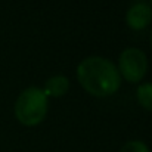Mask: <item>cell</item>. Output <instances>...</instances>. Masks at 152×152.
<instances>
[{
  "instance_id": "obj_6",
  "label": "cell",
  "mask_w": 152,
  "mask_h": 152,
  "mask_svg": "<svg viewBox=\"0 0 152 152\" xmlns=\"http://www.w3.org/2000/svg\"><path fill=\"white\" fill-rule=\"evenodd\" d=\"M136 95H137L139 103L145 109L152 111V83H145V84L139 86Z\"/></svg>"
},
{
  "instance_id": "obj_7",
  "label": "cell",
  "mask_w": 152,
  "mask_h": 152,
  "mask_svg": "<svg viewBox=\"0 0 152 152\" xmlns=\"http://www.w3.org/2000/svg\"><path fill=\"white\" fill-rule=\"evenodd\" d=\"M120 152H149V149L142 140H130L121 148Z\"/></svg>"
},
{
  "instance_id": "obj_8",
  "label": "cell",
  "mask_w": 152,
  "mask_h": 152,
  "mask_svg": "<svg viewBox=\"0 0 152 152\" xmlns=\"http://www.w3.org/2000/svg\"><path fill=\"white\" fill-rule=\"evenodd\" d=\"M151 42H152V34H151Z\"/></svg>"
},
{
  "instance_id": "obj_9",
  "label": "cell",
  "mask_w": 152,
  "mask_h": 152,
  "mask_svg": "<svg viewBox=\"0 0 152 152\" xmlns=\"http://www.w3.org/2000/svg\"><path fill=\"white\" fill-rule=\"evenodd\" d=\"M151 3H152V0H151Z\"/></svg>"
},
{
  "instance_id": "obj_3",
  "label": "cell",
  "mask_w": 152,
  "mask_h": 152,
  "mask_svg": "<svg viewBox=\"0 0 152 152\" xmlns=\"http://www.w3.org/2000/svg\"><path fill=\"white\" fill-rule=\"evenodd\" d=\"M120 74L130 83L140 81L148 69V59L146 55L140 49L129 48L120 55Z\"/></svg>"
},
{
  "instance_id": "obj_1",
  "label": "cell",
  "mask_w": 152,
  "mask_h": 152,
  "mask_svg": "<svg viewBox=\"0 0 152 152\" xmlns=\"http://www.w3.org/2000/svg\"><path fill=\"white\" fill-rule=\"evenodd\" d=\"M77 78L86 92L98 98L115 93L121 83L115 65L101 56H90L81 61L77 66Z\"/></svg>"
},
{
  "instance_id": "obj_4",
  "label": "cell",
  "mask_w": 152,
  "mask_h": 152,
  "mask_svg": "<svg viewBox=\"0 0 152 152\" xmlns=\"http://www.w3.org/2000/svg\"><path fill=\"white\" fill-rule=\"evenodd\" d=\"M152 19V10L146 3H134L127 10V24L133 30H143Z\"/></svg>"
},
{
  "instance_id": "obj_5",
  "label": "cell",
  "mask_w": 152,
  "mask_h": 152,
  "mask_svg": "<svg viewBox=\"0 0 152 152\" xmlns=\"http://www.w3.org/2000/svg\"><path fill=\"white\" fill-rule=\"evenodd\" d=\"M68 78L64 75H55L50 77L46 84H45V90L43 93L46 96H53V98H59L62 95H65L68 92Z\"/></svg>"
},
{
  "instance_id": "obj_2",
  "label": "cell",
  "mask_w": 152,
  "mask_h": 152,
  "mask_svg": "<svg viewBox=\"0 0 152 152\" xmlns=\"http://www.w3.org/2000/svg\"><path fill=\"white\" fill-rule=\"evenodd\" d=\"M48 112V96L39 87L25 89L15 102V117L24 126L40 124Z\"/></svg>"
}]
</instances>
